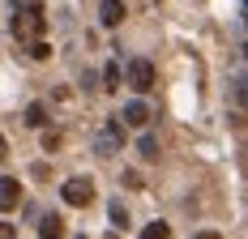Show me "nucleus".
Segmentation results:
<instances>
[{
    "label": "nucleus",
    "instance_id": "9b49d317",
    "mask_svg": "<svg viewBox=\"0 0 248 239\" xmlns=\"http://www.w3.org/2000/svg\"><path fill=\"white\" fill-rule=\"evenodd\" d=\"M141 239H171V226L167 222H150L146 231H141Z\"/></svg>",
    "mask_w": 248,
    "mask_h": 239
},
{
    "label": "nucleus",
    "instance_id": "f3484780",
    "mask_svg": "<svg viewBox=\"0 0 248 239\" xmlns=\"http://www.w3.org/2000/svg\"><path fill=\"white\" fill-rule=\"evenodd\" d=\"M0 239H17V235H13V226H9V222H0Z\"/></svg>",
    "mask_w": 248,
    "mask_h": 239
},
{
    "label": "nucleus",
    "instance_id": "aec40b11",
    "mask_svg": "<svg viewBox=\"0 0 248 239\" xmlns=\"http://www.w3.org/2000/svg\"><path fill=\"white\" fill-rule=\"evenodd\" d=\"M4 154H9V145H4V137H0V163H4Z\"/></svg>",
    "mask_w": 248,
    "mask_h": 239
},
{
    "label": "nucleus",
    "instance_id": "6ab92c4d",
    "mask_svg": "<svg viewBox=\"0 0 248 239\" xmlns=\"http://www.w3.org/2000/svg\"><path fill=\"white\" fill-rule=\"evenodd\" d=\"M30 4H39V0H13V9H30Z\"/></svg>",
    "mask_w": 248,
    "mask_h": 239
},
{
    "label": "nucleus",
    "instance_id": "f8f14e48",
    "mask_svg": "<svg viewBox=\"0 0 248 239\" xmlns=\"http://www.w3.org/2000/svg\"><path fill=\"white\" fill-rule=\"evenodd\" d=\"M231 94H235V103L248 111V77H235V81H231Z\"/></svg>",
    "mask_w": 248,
    "mask_h": 239
},
{
    "label": "nucleus",
    "instance_id": "6e6552de",
    "mask_svg": "<svg viewBox=\"0 0 248 239\" xmlns=\"http://www.w3.org/2000/svg\"><path fill=\"white\" fill-rule=\"evenodd\" d=\"M39 239H64V222L56 214H47L43 222H39Z\"/></svg>",
    "mask_w": 248,
    "mask_h": 239
},
{
    "label": "nucleus",
    "instance_id": "7ed1b4c3",
    "mask_svg": "<svg viewBox=\"0 0 248 239\" xmlns=\"http://www.w3.org/2000/svg\"><path fill=\"white\" fill-rule=\"evenodd\" d=\"M120 141H124L120 120H107V124L99 128V137H94V154H103V158H107V154H116V149H120Z\"/></svg>",
    "mask_w": 248,
    "mask_h": 239
},
{
    "label": "nucleus",
    "instance_id": "a211bd4d",
    "mask_svg": "<svg viewBox=\"0 0 248 239\" xmlns=\"http://www.w3.org/2000/svg\"><path fill=\"white\" fill-rule=\"evenodd\" d=\"M193 239H223V235H214V231H197Z\"/></svg>",
    "mask_w": 248,
    "mask_h": 239
},
{
    "label": "nucleus",
    "instance_id": "4468645a",
    "mask_svg": "<svg viewBox=\"0 0 248 239\" xmlns=\"http://www.w3.org/2000/svg\"><path fill=\"white\" fill-rule=\"evenodd\" d=\"M47 56H51V47L43 43V39H34V43H30V60H47Z\"/></svg>",
    "mask_w": 248,
    "mask_h": 239
},
{
    "label": "nucleus",
    "instance_id": "412c9836",
    "mask_svg": "<svg viewBox=\"0 0 248 239\" xmlns=\"http://www.w3.org/2000/svg\"><path fill=\"white\" fill-rule=\"evenodd\" d=\"M244 56H248V47H244Z\"/></svg>",
    "mask_w": 248,
    "mask_h": 239
},
{
    "label": "nucleus",
    "instance_id": "39448f33",
    "mask_svg": "<svg viewBox=\"0 0 248 239\" xmlns=\"http://www.w3.org/2000/svg\"><path fill=\"white\" fill-rule=\"evenodd\" d=\"M17 205H22V184L4 175V179H0V214H9V209H17Z\"/></svg>",
    "mask_w": 248,
    "mask_h": 239
},
{
    "label": "nucleus",
    "instance_id": "f03ea898",
    "mask_svg": "<svg viewBox=\"0 0 248 239\" xmlns=\"http://www.w3.org/2000/svg\"><path fill=\"white\" fill-rule=\"evenodd\" d=\"M124 81H128L137 94H146L150 86H154V64H150V60H128V69H124Z\"/></svg>",
    "mask_w": 248,
    "mask_h": 239
},
{
    "label": "nucleus",
    "instance_id": "9d476101",
    "mask_svg": "<svg viewBox=\"0 0 248 239\" xmlns=\"http://www.w3.org/2000/svg\"><path fill=\"white\" fill-rule=\"evenodd\" d=\"M120 81H124L120 64H107V69H103V90H120Z\"/></svg>",
    "mask_w": 248,
    "mask_h": 239
},
{
    "label": "nucleus",
    "instance_id": "0eeeda50",
    "mask_svg": "<svg viewBox=\"0 0 248 239\" xmlns=\"http://www.w3.org/2000/svg\"><path fill=\"white\" fill-rule=\"evenodd\" d=\"M99 22H103V26H120V22H124V4H120V0H103Z\"/></svg>",
    "mask_w": 248,
    "mask_h": 239
},
{
    "label": "nucleus",
    "instance_id": "2eb2a0df",
    "mask_svg": "<svg viewBox=\"0 0 248 239\" xmlns=\"http://www.w3.org/2000/svg\"><path fill=\"white\" fill-rule=\"evenodd\" d=\"M111 226H128V214H124L120 201H111Z\"/></svg>",
    "mask_w": 248,
    "mask_h": 239
},
{
    "label": "nucleus",
    "instance_id": "ddd939ff",
    "mask_svg": "<svg viewBox=\"0 0 248 239\" xmlns=\"http://www.w3.org/2000/svg\"><path fill=\"white\" fill-rule=\"evenodd\" d=\"M137 149H141V158H158V141H154V137H141V141H137Z\"/></svg>",
    "mask_w": 248,
    "mask_h": 239
},
{
    "label": "nucleus",
    "instance_id": "20e7f679",
    "mask_svg": "<svg viewBox=\"0 0 248 239\" xmlns=\"http://www.w3.org/2000/svg\"><path fill=\"white\" fill-rule=\"evenodd\" d=\"M60 196H64L69 205L81 209V205H90V201H94V188H90V179H69V184L60 188Z\"/></svg>",
    "mask_w": 248,
    "mask_h": 239
},
{
    "label": "nucleus",
    "instance_id": "dca6fc26",
    "mask_svg": "<svg viewBox=\"0 0 248 239\" xmlns=\"http://www.w3.org/2000/svg\"><path fill=\"white\" fill-rule=\"evenodd\" d=\"M124 188H141V175L137 171H124Z\"/></svg>",
    "mask_w": 248,
    "mask_h": 239
},
{
    "label": "nucleus",
    "instance_id": "f257e3e1",
    "mask_svg": "<svg viewBox=\"0 0 248 239\" xmlns=\"http://www.w3.org/2000/svg\"><path fill=\"white\" fill-rule=\"evenodd\" d=\"M43 30H47V22H43V9H39V4H30V9H17V17H13V34H17L22 43H34V39H43Z\"/></svg>",
    "mask_w": 248,
    "mask_h": 239
},
{
    "label": "nucleus",
    "instance_id": "1a4fd4ad",
    "mask_svg": "<svg viewBox=\"0 0 248 239\" xmlns=\"http://www.w3.org/2000/svg\"><path fill=\"white\" fill-rule=\"evenodd\" d=\"M26 124H30V128H43V124H47V111H43V103H30V107H26Z\"/></svg>",
    "mask_w": 248,
    "mask_h": 239
},
{
    "label": "nucleus",
    "instance_id": "423d86ee",
    "mask_svg": "<svg viewBox=\"0 0 248 239\" xmlns=\"http://www.w3.org/2000/svg\"><path fill=\"white\" fill-rule=\"evenodd\" d=\"M120 120L128 124V128H146V124H150V107L141 103V98H133V103L120 111Z\"/></svg>",
    "mask_w": 248,
    "mask_h": 239
}]
</instances>
